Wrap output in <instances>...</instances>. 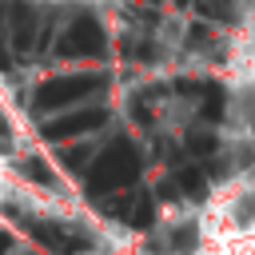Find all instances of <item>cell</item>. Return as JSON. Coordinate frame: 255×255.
Segmentation results:
<instances>
[{"label":"cell","mask_w":255,"mask_h":255,"mask_svg":"<svg viewBox=\"0 0 255 255\" xmlns=\"http://www.w3.org/2000/svg\"><path fill=\"white\" fill-rule=\"evenodd\" d=\"M135 175H139V151H135V143L116 139V143L96 159L88 187H92L96 195H100V191H124V187L135 183Z\"/></svg>","instance_id":"1"},{"label":"cell","mask_w":255,"mask_h":255,"mask_svg":"<svg viewBox=\"0 0 255 255\" xmlns=\"http://www.w3.org/2000/svg\"><path fill=\"white\" fill-rule=\"evenodd\" d=\"M104 88V76H56V80H44L32 96L36 112H60L68 104H80L84 96L100 92Z\"/></svg>","instance_id":"2"},{"label":"cell","mask_w":255,"mask_h":255,"mask_svg":"<svg viewBox=\"0 0 255 255\" xmlns=\"http://www.w3.org/2000/svg\"><path fill=\"white\" fill-rule=\"evenodd\" d=\"M104 48H108V36L92 12H80L60 36V56H104Z\"/></svg>","instance_id":"3"},{"label":"cell","mask_w":255,"mask_h":255,"mask_svg":"<svg viewBox=\"0 0 255 255\" xmlns=\"http://www.w3.org/2000/svg\"><path fill=\"white\" fill-rule=\"evenodd\" d=\"M24 227H28V235L40 243V247H48V251H60V255H72V251H84L88 247V235L84 231H76V227H64V223H44V219H24Z\"/></svg>","instance_id":"4"},{"label":"cell","mask_w":255,"mask_h":255,"mask_svg":"<svg viewBox=\"0 0 255 255\" xmlns=\"http://www.w3.org/2000/svg\"><path fill=\"white\" fill-rule=\"evenodd\" d=\"M108 120V112L104 108H84V112H68V116H56V120H48L40 131L48 135V139H68V135H80V131H92V128H100Z\"/></svg>","instance_id":"5"},{"label":"cell","mask_w":255,"mask_h":255,"mask_svg":"<svg viewBox=\"0 0 255 255\" xmlns=\"http://www.w3.org/2000/svg\"><path fill=\"white\" fill-rule=\"evenodd\" d=\"M12 44H16V52H32V44H36V8L32 4L12 8Z\"/></svg>","instance_id":"6"},{"label":"cell","mask_w":255,"mask_h":255,"mask_svg":"<svg viewBox=\"0 0 255 255\" xmlns=\"http://www.w3.org/2000/svg\"><path fill=\"white\" fill-rule=\"evenodd\" d=\"M128 207H131V211H124V219H128L131 227H147V223L155 219V199H151L147 191H143V195H135Z\"/></svg>","instance_id":"7"},{"label":"cell","mask_w":255,"mask_h":255,"mask_svg":"<svg viewBox=\"0 0 255 255\" xmlns=\"http://www.w3.org/2000/svg\"><path fill=\"white\" fill-rule=\"evenodd\" d=\"M199 108H203V116H207V120H219V116H223V88L207 84V88H203V104H199Z\"/></svg>","instance_id":"8"},{"label":"cell","mask_w":255,"mask_h":255,"mask_svg":"<svg viewBox=\"0 0 255 255\" xmlns=\"http://www.w3.org/2000/svg\"><path fill=\"white\" fill-rule=\"evenodd\" d=\"M20 171H24L28 179H36V183H56V175L48 171L44 159H20Z\"/></svg>","instance_id":"9"},{"label":"cell","mask_w":255,"mask_h":255,"mask_svg":"<svg viewBox=\"0 0 255 255\" xmlns=\"http://www.w3.org/2000/svg\"><path fill=\"white\" fill-rule=\"evenodd\" d=\"M187 147H191L195 155H211V151H215V135H211V131H191V135H187Z\"/></svg>","instance_id":"10"},{"label":"cell","mask_w":255,"mask_h":255,"mask_svg":"<svg viewBox=\"0 0 255 255\" xmlns=\"http://www.w3.org/2000/svg\"><path fill=\"white\" fill-rule=\"evenodd\" d=\"M171 247H175V251H191V247H195V227L171 231Z\"/></svg>","instance_id":"11"},{"label":"cell","mask_w":255,"mask_h":255,"mask_svg":"<svg viewBox=\"0 0 255 255\" xmlns=\"http://www.w3.org/2000/svg\"><path fill=\"white\" fill-rule=\"evenodd\" d=\"M179 187H183V191H191V195H195V191H199V187H203V179H199V171H191V167H187V171H179Z\"/></svg>","instance_id":"12"},{"label":"cell","mask_w":255,"mask_h":255,"mask_svg":"<svg viewBox=\"0 0 255 255\" xmlns=\"http://www.w3.org/2000/svg\"><path fill=\"white\" fill-rule=\"evenodd\" d=\"M64 163H68V167H84V163H88V147H80V151L68 147V151H64Z\"/></svg>","instance_id":"13"},{"label":"cell","mask_w":255,"mask_h":255,"mask_svg":"<svg viewBox=\"0 0 255 255\" xmlns=\"http://www.w3.org/2000/svg\"><path fill=\"white\" fill-rule=\"evenodd\" d=\"M8 139V124H4V116H0V143Z\"/></svg>","instance_id":"14"},{"label":"cell","mask_w":255,"mask_h":255,"mask_svg":"<svg viewBox=\"0 0 255 255\" xmlns=\"http://www.w3.org/2000/svg\"><path fill=\"white\" fill-rule=\"evenodd\" d=\"M8 243H12V239H8V235H0V255H8Z\"/></svg>","instance_id":"15"},{"label":"cell","mask_w":255,"mask_h":255,"mask_svg":"<svg viewBox=\"0 0 255 255\" xmlns=\"http://www.w3.org/2000/svg\"><path fill=\"white\" fill-rule=\"evenodd\" d=\"M179 4H187V0H179Z\"/></svg>","instance_id":"16"},{"label":"cell","mask_w":255,"mask_h":255,"mask_svg":"<svg viewBox=\"0 0 255 255\" xmlns=\"http://www.w3.org/2000/svg\"><path fill=\"white\" fill-rule=\"evenodd\" d=\"M151 4H155V0H151Z\"/></svg>","instance_id":"17"},{"label":"cell","mask_w":255,"mask_h":255,"mask_svg":"<svg viewBox=\"0 0 255 255\" xmlns=\"http://www.w3.org/2000/svg\"><path fill=\"white\" fill-rule=\"evenodd\" d=\"M0 20H4V16H0Z\"/></svg>","instance_id":"18"}]
</instances>
